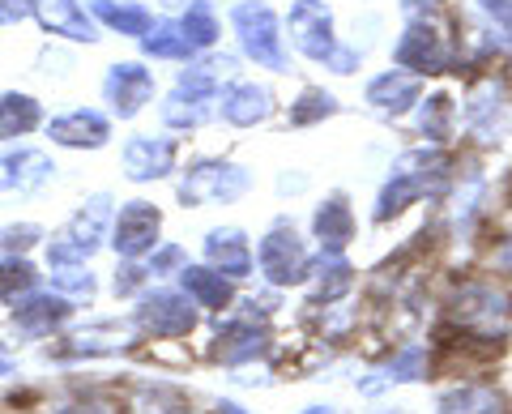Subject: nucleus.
Masks as SVG:
<instances>
[{
	"mask_svg": "<svg viewBox=\"0 0 512 414\" xmlns=\"http://www.w3.org/2000/svg\"><path fill=\"white\" fill-rule=\"evenodd\" d=\"M406 18L410 26L402 30V39L393 47V65L406 69L414 77L423 73H448L453 65V43H448V18L440 13L436 0H406Z\"/></svg>",
	"mask_w": 512,
	"mask_h": 414,
	"instance_id": "1",
	"label": "nucleus"
},
{
	"mask_svg": "<svg viewBox=\"0 0 512 414\" xmlns=\"http://www.w3.org/2000/svg\"><path fill=\"white\" fill-rule=\"evenodd\" d=\"M231 69V56L222 60H205L192 65L175 77V90L163 103V124L167 129H201L205 120L218 116V99H222V73Z\"/></svg>",
	"mask_w": 512,
	"mask_h": 414,
	"instance_id": "2",
	"label": "nucleus"
},
{
	"mask_svg": "<svg viewBox=\"0 0 512 414\" xmlns=\"http://www.w3.org/2000/svg\"><path fill=\"white\" fill-rule=\"evenodd\" d=\"M448 154L440 150H410L397 158V167L389 175V184L380 188V201H376V222H389L414 205L423 193H436V188L448 180Z\"/></svg>",
	"mask_w": 512,
	"mask_h": 414,
	"instance_id": "3",
	"label": "nucleus"
},
{
	"mask_svg": "<svg viewBox=\"0 0 512 414\" xmlns=\"http://www.w3.org/2000/svg\"><path fill=\"white\" fill-rule=\"evenodd\" d=\"M231 30L239 39V52H244L256 69L269 73H286L291 60H286V35L278 13L265 5V0H239L231 9Z\"/></svg>",
	"mask_w": 512,
	"mask_h": 414,
	"instance_id": "4",
	"label": "nucleus"
},
{
	"mask_svg": "<svg viewBox=\"0 0 512 414\" xmlns=\"http://www.w3.org/2000/svg\"><path fill=\"white\" fill-rule=\"evenodd\" d=\"M453 321L474 342H500L512 325V299L495 282H466L453 295Z\"/></svg>",
	"mask_w": 512,
	"mask_h": 414,
	"instance_id": "5",
	"label": "nucleus"
},
{
	"mask_svg": "<svg viewBox=\"0 0 512 414\" xmlns=\"http://www.w3.org/2000/svg\"><path fill=\"white\" fill-rule=\"evenodd\" d=\"M252 188V171L227 158H201L180 175L184 205H231Z\"/></svg>",
	"mask_w": 512,
	"mask_h": 414,
	"instance_id": "6",
	"label": "nucleus"
},
{
	"mask_svg": "<svg viewBox=\"0 0 512 414\" xmlns=\"http://www.w3.org/2000/svg\"><path fill=\"white\" fill-rule=\"evenodd\" d=\"M286 30H291L295 52H303L316 65H329L338 56V30H333V9L325 0H295L286 13Z\"/></svg>",
	"mask_w": 512,
	"mask_h": 414,
	"instance_id": "7",
	"label": "nucleus"
},
{
	"mask_svg": "<svg viewBox=\"0 0 512 414\" xmlns=\"http://www.w3.org/2000/svg\"><path fill=\"white\" fill-rule=\"evenodd\" d=\"M111 222V201L107 197H90L82 210L73 214L69 231L60 235V240L47 248V261L52 265H77V261H90L94 252L103 248V231Z\"/></svg>",
	"mask_w": 512,
	"mask_h": 414,
	"instance_id": "8",
	"label": "nucleus"
},
{
	"mask_svg": "<svg viewBox=\"0 0 512 414\" xmlns=\"http://www.w3.org/2000/svg\"><path fill=\"white\" fill-rule=\"evenodd\" d=\"M466 129L478 137L483 146H500L508 133V90L495 73L478 77L466 94Z\"/></svg>",
	"mask_w": 512,
	"mask_h": 414,
	"instance_id": "9",
	"label": "nucleus"
},
{
	"mask_svg": "<svg viewBox=\"0 0 512 414\" xmlns=\"http://www.w3.org/2000/svg\"><path fill=\"white\" fill-rule=\"evenodd\" d=\"M256 261H261V274L274 282V286H295L312 274V257L303 240L291 231V227H274L256 248Z\"/></svg>",
	"mask_w": 512,
	"mask_h": 414,
	"instance_id": "10",
	"label": "nucleus"
},
{
	"mask_svg": "<svg viewBox=\"0 0 512 414\" xmlns=\"http://www.w3.org/2000/svg\"><path fill=\"white\" fill-rule=\"evenodd\" d=\"M103 99L111 103L116 120H137L154 99V73L146 65H137V60H120L103 77Z\"/></svg>",
	"mask_w": 512,
	"mask_h": 414,
	"instance_id": "11",
	"label": "nucleus"
},
{
	"mask_svg": "<svg viewBox=\"0 0 512 414\" xmlns=\"http://www.w3.org/2000/svg\"><path fill=\"white\" fill-rule=\"evenodd\" d=\"M137 325L150 338H188L197 329V304L180 291H154L141 299L137 308Z\"/></svg>",
	"mask_w": 512,
	"mask_h": 414,
	"instance_id": "12",
	"label": "nucleus"
},
{
	"mask_svg": "<svg viewBox=\"0 0 512 414\" xmlns=\"http://www.w3.org/2000/svg\"><path fill=\"white\" fill-rule=\"evenodd\" d=\"M158 231H163V214H158L150 201H128L116 214V222H111V248H116L124 261H137V257H146V252H154Z\"/></svg>",
	"mask_w": 512,
	"mask_h": 414,
	"instance_id": "13",
	"label": "nucleus"
},
{
	"mask_svg": "<svg viewBox=\"0 0 512 414\" xmlns=\"http://www.w3.org/2000/svg\"><path fill=\"white\" fill-rule=\"evenodd\" d=\"M30 18L47 35H60L73 43H99V22H94V13H86L82 0H30Z\"/></svg>",
	"mask_w": 512,
	"mask_h": 414,
	"instance_id": "14",
	"label": "nucleus"
},
{
	"mask_svg": "<svg viewBox=\"0 0 512 414\" xmlns=\"http://www.w3.org/2000/svg\"><path fill=\"white\" fill-rule=\"evenodd\" d=\"M47 137L64 150H103L111 141V120L103 111H90V107L64 111V116L47 120Z\"/></svg>",
	"mask_w": 512,
	"mask_h": 414,
	"instance_id": "15",
	"label": "nucleus"
},
{
	"mask_svg": "<svg viewBox=\"0 0 512 414\" xmlns=\"http://www.w3.org/2000/svg\"><path fill=\"white\" fill-rule=\"evenodd\" d=\"M218 116L235 124V129H256L274 116V94L261 82H231L218 99Z\"/></svg>",
	"mask_w": 512,
	"mask_h": 414,
	"instance_id": "16",
	"label": "nucleus"
},
{
	"mask_svg": "<svg viewBox=\"0 0 512 414\" xmlns=\"http://www.w3.org/2000/svg\"><path fill=\"white\" fill-rule=\"evenodd\" d=\"M363 99L372 103V111H380V116H393L397 120V116H406L410 107H419L423 82L414 73H406V69H389V73H380V77L367 82Z\"/></svg>",
	"mask_w": 512,
	"mask_h": 414,
	"instance_id": "17",
	"label": "nucleus"
},
{
	"mask_svg": "<svg viewBox=\"0 0 512 414\" xmlns=\"http://www.w3.org/2000/svg\"><path fill=\"white\" fill-rule=\"evenodd\" d=\"M175 171V141L171 137H133L124 146V175L133 184L163 180Z\"/></svg>",
	"mask_w": 512,
	"mask_h": 414,
	"instance_id": "18",
	"label": "nucleus"
},
{
	"mask_svg": "<svg viewBox=\"0 0 512 414\" xmlns=\"http://www.w3.org/2000/svg\"><path fill=\"white\" fill-rule=\"evenodd\" d=\"M312 231H316V240H320V252H329V257H342V248L355 240V214H350V205H346L342 193H333L329 201L316 205Z\"/></svg>",
	"mask_w": 512,
	"mask_h": 414,
	"instance_id": "19",
	"label": "nucleus"
},
{
	"mask_svg": "<svg viewBox=\"0 0 512 414\" xmlns=\"http://www.w3.org/2000/svg\"><path fill=\"white\" fill-rule=\"evenodd\" d=\"M69 316H73V308L64 295H22L18 308H13V325L30 333V338H43V333L60 329Z\"/></svg>",
	"mask_w": 512,
	"mask_h": 414,
	"instance_id": "20",
	"label": "nucleus"
},
{
	"mask_svg": "<svg viewBox=\"0 0 512 414\" xmlns=\"http://www.w3.org/2000/svg\"><path fill=\"white\" fill-rule=\"evenodd\" d=\"M52 158L39 154V150H9L0 158V188L5 193H30V188H39L52 180Z\"/></svg>",
	"mask_w": 512,
	"mask_h": 414,
	"instance_id": "21",
	"label": "nucleus"
},
{
	"mask_svg": "<svg viewBox=\"0 0 512 414\" xmlns=\"http://www.w3.org/2000/svg\"><path fill=\"white\" fill-rule=\"evenodd\" d=\"M205 261H210L218 274H227V278H248L252 274V252H248L244 231H235V227L210 231L205 235Z\"/></svg>",
	"mask_w": 512,
	"mask_h": 414,
	"instance_id": "22",
	"label": "nucleus"
},
{
	"mask_svg": "<svg viewBox=\"0 0 512 414\" xmlns=\"http://www.w3.org/2000/svg\"><path fill=\"white\" fill-rule=\"evenodd\" d=\"M90 13H94V22L99 26L116 30V35H124V39H141L154 26L150 9L133 5V0H90Z\"/></svg>",
	"mask_w": 512,
	"mask_h": 414,
	"instance_id": "23",
	"label": "nucleus"
},
{
	"mask_svg": "<svg viewBox=\"0 0 512 414\" xmlns=\"http://www.w3.org/2000/svg\"><path fill=\"white\" fill-rule=\"evenodd\" d=\"M265 346H269L265 329H256L252 321H235L214 338V359H222V363H231L235 368V363H248L256 355H265Z\"/></svg>",
	"mask_w": 512,
	"mask_h": 414,
	"instance_id": "24",
	"label": "nucleus"
},
{
	"mask_svg": "<svg viewBox=\"0 0 512 414\" xmlns=\"http://www.w3.org/2000/svg\"><path fill=\"white\" fill-rule=\"evenodd\" d=\"M180 282H184V295L192 299L197 308H227L231 304V278L218 274V269H201V265H184L180 269Z\"/></svg>",
	"mask_w": 512,
	"mask_h": 414,
	"instance_id": "25",
	"label": "nucleus"
},
{
	"mask_svg": "<svg viewBox=\"0 0 512 414\" xmlns=\"http://www.w3.org/2000/svg\"><path fill=\"white\" fill-rule=\"evenodd\" d=\"M43 124V107L39 99L18 90H5L0 94V141H13V137H26Z\"/></svg>",
	"mask_w": 512,
	"mask_h": 414,
	"instance_id": "26",
	"label": "nucleus"
},
{
	"mask_svg": "<svg viewBox=\"0 0 512 414\" xmlns=\"http://www.w3.org/2000/svg\"><path fill=\"white\" fill-rule=\"evenodd\" d=\"M124 410L128 414H188L192 402L171 385H133L128 389Z\"/></svg>",
	"mask_w": 512,
	"mask_h": 414,
	"instance_id": "27",
	"label": "nucleus"
},
{
	"mask_svg": "<svg viewBox=\"0 0 512 414\" xmlns=\"http://www.w3.org/2000/svg\"><path fill=\"white\" fill-rule=\"evenodd\" d=\"M137 43H141V52L154 56V60H192V56H197V52L188 47V39H184L180 18H175V22H171V18L154 22Z\"/></svg>",
	"mask_w": 512,
	"mask_h": 414,
	"instance_id": "28",
	"label": "nucleus"
},
{
	"mask_svg": "<svg viewBox=\"0 0 512 414\" xmlns=\"http://www.w3.org/2000/svg\"><path fill=\"white\" fill-rule=\"evenodd\" d=\"M308 278H312V299L316 304H333V299H342L350 286H355V269H350L342 257H329L325 252V261H320Z\"/></svg>",
	"mask_w": 512,
	"mask_h": 414,
	"instance_id": "29",
	"label": "nucleus"
},
{
	"mask_svg": "<svg viewBox=\"0 0 512 414\" xmlns=\"http://www.w3.org/2000/svg\"><path fill=\"white\" fill-rule=\"evenodd\" d=\"M436 414H504V397L491 385H466L440 397Z\"/></svg>",
	"mask_w": 512,
	"mask_h": 414,
	"instance_id": "30",
	"label": "nucleus"
},
{
	"mask_svg": "<svg viewBox=\"0 0 512 414\" xmlns=\"http://www.w3.org/2000/svg\"><path fill=\"white\" fill-rule=\"evenodd\" d=\"M180 26H184V39H188L192 52H210V47L218 43V35H222V26H218L214 9H210V0H192V5L184 9Z\"/></svg>",
	"mask_w": 512,
	"mask_h": 414,
	"instance_id": "31",
	"label": "nucleus"
},
{
	"mask_svg": "<svg viewBox=\"0 0 512 414\" xmlns=\"http://www.w3.org/2000/svg\"><path fill=\"white\" fill-rule=\"evenodd\" d=\"M329 116H338V99H333L325 86H303L299 99L291 103V124L295 129H308V124H320Z\"/></svg>",
	"mask_w": 512,
	"mask_h": 414,
	"instance_id": "32",
	"label": "nucleus"
},
{
	"mask_svg": "<svg viewBox=\"0 0 512 414\" xmlns=\"http://www.w3.org/2000/svg\"><path fill=\"white\" fill-rule=\"evenodd\" d=\"M453 116H457V107H453L448 94L419 99V133L427 141H448V137H453Z\"/></svg>",
	"mask_w": 512,
	"mask_h": 414,
	"instance_id": "33",
	"label": "nucleus"
},
{
	"mask_svg": "<svg viewBox=\"0 0 512 414\" xmlns=\"http://www.w3.org/2000/svg\"><path fill=\"white\" fill-rule=\"evenodd\" d=\"M124 346H128V333L120 325H94L86 333H77V338L64 346V355H116Z\"/></svg>",
	"mask_w": 512,
	"mask_h": 414,
	"instance_id": "34",
	"label": "nucleus"
},
{
	"mask_svg": "<svg viewBox=\"0 0 512 414\" xmlns=\"http://www.w3.org/2000/svg\"><path fill=\"white\" fill-rule=\"evenodd\" d=\"M35 265L22 261V257H9L0 261V299H9V304H18L22 295H30V286H35Z\"/></svg>",
	"mask_w": 512,
	"mask_h": 414,
	"instance_id": "35",
	"label": "nucleus"
},
{
	"mask_svg": "<svg viewBox=\"0 0 512 414\" xmlns=\"http://www.w3.org/2000/svg\"><path fill=\"white\" fill-rule=\"evenodd\" d=\"M427 376V350L423 346H406L402 355H393L389 376L384 380H423Z\"/></svg>",
	"mask_w": 512,
	"mask_h": 414,
	"instance_id": "36",
	"label": "nucleus"
},
{
	"mask_svg": "<svg viewBox=\"0 0 512 414\" xmlns=\"http://www.w3.org/2000/svg\"><path fill=\"white\" fill-rule=\"evenodd\" d=\"M56 291L64 295H73V299H90L94 295V274H86V269H77V265H56Z\"/></svg>",
	"mask_w": 512,
	"mask_h": 414,
	"instance_id": "37",
	"label": "nucleus"
},
{
	"mask_svg": "<svg viewBox=\"0 0 512 414\" xmlns=\"http://www.w3.org/2000/svg\"><path fill=\"white\" fill-rule=\"evenodd\" d=\"M474 5L483 9V18L495 26V35L512 47V0H474Z\"/></svg>",
	"mask_w": 512,
	"mask_h": 414,
	"instance_id": "38",
	"label": "nucleus"
},
{
	"mask_svg": "<svg viewBox=\"0 0 512 414\" xmlns=\"http://www.w3.org/2000/svg\"><path fill=\"white\" fill-rule=\"evenodd\" d=\"M35 240H39V227H30V222H22V227H5V235H0V244H5L13 257H18V252H26Z\"/></svg>",
	"mask_w": 512,
	"mask_h": 414,
	"instance_id": "39",
	"label": "nucleus"
},
{
	"mask_svg": "<svg viewBox=\"0 0 512 414\" xmlns=\"http://www.w3.org/2000/svg\"><path fill=\"white\" fill-rule=\"evenodd\" d=\"M180 265H184V248L167 244V248H158L150 257V274H171V269H180Z\"/></svg>",
	"mask_w": 512,
	"mask_h": 414,
	"instance_id": "40",
	"label": "nucleus"
},
{
	"mask_svg": "<svg viewBox=\"0 0 512 414\" xmlns=\"http://www.w3.org/2000/svg\"><path fill=\"white\" fill-rule=\"evenodd\" d=\"M56 414H111V406L103 402V397L86 393V397H73V402H64Z\"/></svg>",
	"mask_w": 512,
	"mask_h": 414,
	"instance_id": "41",
	"label": "nucleus"
},
{
	"mask_svg": "<svg viewBox=\"0 0 512 414\" xmlns=\"http://www.w3.org/2000/svg\"><path fill=\"white\" fill-rule=\"evenodd\" d=\"M30 18V0H0V26H18Z\"/></svg>",
	"mask_w": 512,
	"mask_h": 414,
	"instance_id": "42",
	"label": "nucleus"
},
{
	"mask_svg": "<svg viewBox=\"0 0 512 414\" xmlns=\"http://www.w3.org/2000/svg\"><path fill=\"white\" fill-rule=\"evenodd\" d=\"M146 274L150 269H137V265H128V269H120L116 274V295H133L141 282H146Z\"/></svg>",
	"mask_w": 512,
	"mask_h": 414,
	"instance_id": "43",
	"label": "nucleus"
},
{
	"mask_svg": "<svg viewBox=\"0 0 512 414\" xmlns=\"http://www.w3.org/2000/svg\"><path fill=\"white\" fill-rule=\"evenodd\" d=\"M495 265H500V269H504V274H512V235H508V240H504V248H500V252H495Z\"/></svg>",
	"mask_w": 512,
	"mask_h": 414,
	"instance_id": "44",
	"label": "nucleus"
},
{
	"mask_svg": "<svg viewBox=\"0 0 512 414\" xmlns=\"http://www.w3.org/2000/svg\"><path fill=\"white\" fill-rule=\"evenodd\" d=\"M218 414H248V410L235 406V402H218Z\"/></svg>",
	"mask_w": 512,
	"mask_h": 414,
	"instance_id": "45",
	"label": "nucleus"
},
{
	"mask_svg": "<svg viewBox=\"0 0 512 414\" xmlns=\"http://www.w3.org/2000/svg\"><path fill=\"white\" fill-rule=\"evenodd\" d=\"M303 414H325V410H320V406H312V410H303Z\"/></svg>",
	"mask_w": 512,
	"mask_h": 414,
	"instance_id": "46",
	"label": "nucleus"
},
{
	"mask_svg": "<svg viewBox=\"0 0 512 414\" xmlns=\"http://www.w3.org/2000/svg\"><path fill=\"white\" fill-rule=\"evenodd\" d=\"M0 346H5V342H0ZM0 368H5V363H0Z\"/></svg>",
	"mask_w": 512,
	"mask_h": 414,
	"instance_id": "47",
	"label": "nucleus"
}]
</instances>
